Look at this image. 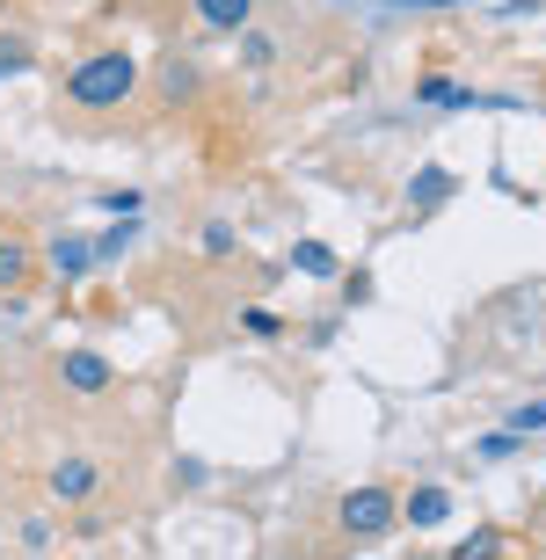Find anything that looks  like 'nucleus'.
<instances>
[{"instance_id": "39448f33", "label": "nucleus", "mask_w": 546, "mask_h": 560, "mask_svg": "<svg viewBox=\"0 0 546 560\" xmlns=\"http://www.w3.org/2000/svg\"><path fill=\"white\" fill-rule=\"evenodd\" d=\"M44 262H51V270H59L66 284H73V277L95 270V241H81V233H59V241L44 248Z\"/></svg>"}, {"instance_id": "9b49d317", "label": "nucleus", "mask_w": 546, "mask_h": 560, "mask_svg": "<svg viewBox=\"0 0 546 560\" xmlns=\"http://www.w3.org/2000/svg\"><path fill=\"white\" fill-rule=\"evenodd\" d=\"M292 270H306V277H336L342 262H336V248H328V241H299V248H292Z\"/></svg>"}, {"instance_id": "dca6fc26", "label": "nucleus", "mask_w": 546, "mask_h": 560, "mask_svg": "<svg viewBox=\"0 0 546 560\" xmlns=\"http://www.w3.org/2000/svg\"><path fill=\"white\" fill-rule=\"evenodd\" d=\"M51 546H59V539H51V524H37V517L22 524V553H51Z\"/></svg>"}, {"instance_id": "aec40b11", "label": "nucleus", "mask_w": 546, "mask_h": 560, "mask_svg": "<svg viewBox=\"0 0 546 560\" xmlns=\"http://www.w3.org/2000/svg\"><path fill=\"white\" fill-rule=\"evenodd\" d=\"M394 8H466V0H394Z\"/></svg>"}, {"instance_id": "423d86ee", "label": "nucleus", "mask_w": 546, "mask_h": 560, "mask_svg": "<svg viewBox=\"0 0 546 560\" xmlns=\"http://www.w3.org/2000/svg\"><path fill=\"white\" fill-rule=\"evenodd\" d=\"M452 189H460V183H452V167H416V175H408V205H416V211H438Z\"/></svg>"}, {"instance_id": "7ed1b4c3", "label": "nucleus", "mask_w": 546, "mask_h": 560, "mask_svg": "<svg viewBox=\"0 0 546 560\" xmlns=\"http://www.w3.org/2000/svg\"><path fill=\"white\" fill-rule=\"evenodd\" d=\"M44 488H51V502H59V510H73V502H95V488H103V466H95V458H59Z\"/></svg>"}, {"instance_id": "6e6552de", "label": "nucleus", "mask_w": 546, "mask_h": 560, "mask_svg": "<svg viewBox=\"0 0 546 560\" xmlns=\"http://www.w3.org/2000/svg\"><path fill=\"white\" fill-rule=\"evenodd\" d=\"M189 8H197L205 30H248V15H255V0H189Z\"/></svg>"}, {"instance_id": "f03ea898", "label": "nucleus", "mask_w": 546, "mask_h": 560, "mask_svg": "<svg viewBox=\"0 0 546 560\" xmlns=\"http://www.w3.org/2000/svg\"><path fill=\"white\" fill-rule=\"evenodd\" d=\"M394 524H400V495L386 480H364V488L342 495V532H350V539H386Z\"/></svg>"}, {"instance_id": "20e7f679", "label": "nucleus", "mask_w": 546, "mask_h": 560, "mask_svg": "<svg viewBox=\"0 0 546 560\" xmlns=\"http://www.w3.org/2000/svg\"><path fill=\"white\" fill-rule=\"evenodd\" d=\"M59 378L73 386V394H109V378H117V372H109L103 350H66L59 357Z\"/></svg>"}, {"instance_id": "1a4fd4ad", "label": "nucleus", "mask_w": 546, "mask_h": 560, "mask_svg": "<svg viewBox=\"0 0 546 560\" xmlns=\"http://www.w3.org/2000/svg\"><path fill=\"white\" fill-rule=\"evenodd\" d=\"M416 95H422V103H430V109H481V95H474V88L444 81V73H430V81H422Z\"/></svg>"}, {"instance_id": "f257e3e1", "label": "nucleus", "mask_w": 546, "mask_h": 560, "mask_svg": "<svg viewBox=\"0 0 546 560\" xmlns=\"http://www.w3.org/2000/svg\"><path fill=\"white\" fill-rule=\"evenodd\" d=\"M131 88H139L131 51H95V59H81L66 73V103L73 109H117V103H131Z\"/></svg>"}, {"instance_id": "ddd939ff", "label": "nucleus", "mask_w": 546, "mask_h": 560, "mask_svg": "<svg viewBox=\"0 0 546 560\" xmlns=\"http://www.w3.org/2000/svg\"><path fill=\"white\" fill-rule=\"evenodd\" d=\"M161 88H169V103H189V95H197V66H169Z\"/></svg>"}, {"instance_id": "0eeeda50", "label": "nucleus", "mask_w": 546, "mask_h": 560, "mask_svg": "<svg viewBox=\"0 0 546 560\" xmlns=\"http://www.w3.org/2000/svg\"><path fill=\"white\" fill-rule=\"evenodd\" d=\"M400 517L416 524V532H438V524L452 517V495H444V488H416V495L400 502Z\"/></svg>"}, {"instance_id": "9d476101", "label": "nucleus", "mask_w": 546, "mask_h": 560, "mask_svg": "<svg viewBox=\"0 0 546 560\" xmlns=\"http://www.w3.org/2000/svg\"><path fill=\"white\" fill-rule=\"evenodd\" d=\"M22 277H30V248L15 233H0V291H22Z\"/></svg>"}, {"instance_id": "f3484780", "label": "nucleus", "mask_w": 546, "mask_h": 560, "mask_svg": "<svg viewBox=\"0 0 546 560\" xmlns=\"http://www.w3.org/2000/svg\"><path fill=\"white\" fill-rule=\"evenodd\" d=\"M241 59H248V66H255V73H263V66H270V59H277V44H270V37H248V44H241Z\"/></svg>"}, {"instance_id": "2eb2a0df", "label": "nucleus", "mask_w": 546, "mask_h": 560, "mask_svg": "<svg viewBox=\"0 0 546 560\" xmlns=\"http://www.w3.org/2000/svg\"><path fill=\"white\" fill-rule=\"evenodd\" d=\"M510 430H518V436L546 430V400H525V408H510Z\"/></svg>"}, {"instance_id": "4468645a", "label": "nucleus", "mask_w": 546, "mask_h": 560, "mask_svg": "<svg viewBox=\"0 0 546 560\" xmlns=\"http://www.w3.org/2000/svg\"><path fill=\"white\" fill-rule=\"evenodd\" d=\"M241 328H248V335H284V313H270V306H248V313H241Z\"/></svg>"}, {"instance_id": "f8f14e48", "label": "nucleus", "mask_w": 546, "mask_h": 560, "mask_svg": "<svg viewBox=\"0 0 546 560\" xmlns=\"http://www.w3.org/2000/svg\"><path fill=\"white\" fill-rule=\"evenodd\" d=\"M15 73H30V44H22V37H0V81H15Z\"/></svg>"}, {"instance_id": "a211bd4d", "label": "nucleus", "mask_w": 546, "mask_h": 560, "mask_svg": "<svg viewBox=\"0 0 546 560\" xmlns=\"http://www.w3.org/2000/svg\"><path fill=\"white\" fill-rule=\"evenodd\" d=\"M103 205H109V211H125V219H139V205H147V197H139V189H109Z\"/></svg>"}, {"instance_id": "6ab92c4d", "label": "nucleus", "mask_w": 546, "mask_h": 560, "mask_svg": "<svg viewBox=\"0 0 546 560\" xmlns=\"http://www.w3.org/2000/svg\"><path fill=\"white\" fill-rule=\"evenodd\" d=\"M205 255H233V233L219 226V219H211V226H205Z\"/></svg>"}]
</instances>
